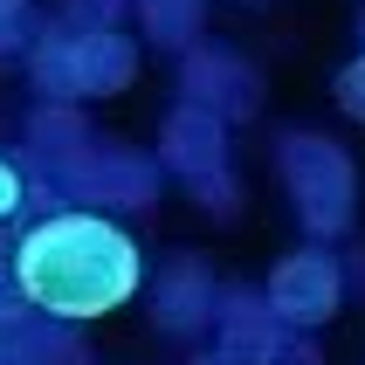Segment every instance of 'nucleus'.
I'll return each mask as SVG.
<instances>
[{
	"mask_svg": "<svg viewBox=\"0 0 365 365\" xmlns=\"http://www.w3.org/2000/svg\"><path fill=\"white\" fill-rule=\"evenodd\" d=\"M186 193H193L214 221H235V214H242V180H235V165H207V173H193Z\"/></svg>",
	"mask_w": 365,
	"mask_h": 365,
	"instance_id": "12",
	"label": "nucleus"
},
{
	"mask_svg": "<svg viewBox=\"0 0 365 365\" xmlns=\"http://www.w3.org/2000/svg\"><path fill=\"white\" fill-rule=\"evenodd\" d=\"M124 14H131V0H69L62 28H118Z\"/></svg>",
	"mask_w": 365,
	"mask_h": 365,
	"instance_id": "13",
	"label": "nucleus"
},
{
	"mask_svg": "<svg viewBox=\"0 0 365 365\" xmlns=\"http://www.w3.org/2000/svg\"><path fill=\"white\" fill-rule=\"evenodd\" d=\"M276 180H283L297 221H304L310 242H338L351 221H359V173H351V152L324 131H283L276 138Z\"/></svg>",
	"mask_w": 365,
	"mask_h": 365,
	"instance_id": "2",
	"label": "nucleus"
},
{
	"mask_svg": "<svg viewBox=\"0 0 365 365\" xmlns=\"http://www.w3.org/2000/svg\"><path fill=\"white\" fill-rule=\"evenodd\" d=\"M62 62H69V97H118L138 76V41L124 28H62Z\"/></svg>",
	"mask_w": 365,
	"mask_h": 365,
	"instance_id": "7",
	"label": "nucleus"
},
{
	"mask_svg": "<svg viewBox=\"0 0 365 365\" xmlns=\"http://www.w3.org/2000/svg\"><path fill=\"white\" fill-rule=\"evenodd\" d=\"M242 7H269V0H242Z\"/></svg>",
	"mask_w": 365,
	"mask_h": 365,
	"instance_id": "18",
	"label": "nucleus"
},
{
	"mask_svg": "<svg viewBox=\"0 0 365 365\" xmlns=\"http://www.w3.org/2000/svg\"><path fill=\"white\" fill-rule=\"evenodd\" d=\"M145 304H152V324L165 331V338H180V345H193L200 331H214V304H221V276L200 262V255H173V262L152 276V289H145Z\"/></svg>",
	"mask_w": 365,
	"mask_h": 365,
	"instance_id": "6",
	"label": "nucleus"
},
{
	"mask_svg": "<svg viewBox=\"0 0 365 365\" xmlns=\"http://www.w3.org/2000/svg\"><path fill=\"white\" fill-rule=\"evenodd\" d=\"M180 97L214 110L221 124H242V118L262 110V69H255L242 48L193 41V48H180Z\"/></svg>",
	"mask_w": 365,
	"mask_h": 365,
	"instance_id": "4",
	"label": "nucleus"
},
{
	"mask_svg": "<svg viewBox=\"0 0 365 365\" xmlns=\"http://www.w3.org/2000/svg\"><path fill=\"white\" fill-rule=\"evenodd\" d=\"M62 180L83 193V207H124V214H138V207L159 200V159H145V152H131V145H97L90 138V152H83Z\"/></svg>",
	"mask_w": 365,
	"mask_h": 365,
	"instance_id": "5",
	"label": "nucleus"
},
{
	"mask_svg": "<svg viewBox=\"0 0 365 365\" xmlns=\"http://www.w3.org/2000/svg\"><path fill=\"white\" fill-rule=\"evenodd\" d=\"M7 283L28 310L56 324H90L110 317L145 289V255L118 221H103L97 207H56L35 227H21Z\"/></svg>",
	"mask_w": 365,
	"mask_h": 365,
	"instance_id": "1",
	"label": "nucleus"
},
{
	"mask_svg": "<svg viewBox=\"0 0 365 365\" xmlns=\"http://www.w3.org/2000/svg\"><path fill=\"white\" fill-rule=\"evenodd\" d=\"M269 365H324V351L310 345L304 331H289V338H283V351H276V359H269Z\"/></svg>",
	"mask_w": 365,
	"mask_h": 365,
	"instance_id": "16",
	"label": "nucleus"
},
{
	"mask_svg": "<svg viewBox=\"0 0 365 365\" xmlns=\"http://www.w3.org/2000/svg\"><path fill=\"white\" fill-rule=\"evenodd\" d=\"M193 365H235V359H227V351H214V345H207V351H200V359H193Z\"/></svg>",
	"mask_w": 365,
	"mask_h": 365,
	"instance_id": "17",
	"label": "nucleus"
},
{
	"mask_svg": "<svg viewBox=\"0 0 365 365\" xmlns=\"http://www.w3.org/2000/svg\"><path fill=\"white\" fill-rule=\"evenodd\" d=\"M159 173H180V180H193V173H207V165H227V124L214 118V110H200V103H173L159 124Z\"/></svg>",
	"mask_w": 365,
	"mask_h": 365,
	"instance_id": "9",
	"label": "nucleus"
},
{
	"mask_svg": "<svg viewBox=\"0 0 365 365\" xmlns=\"http://www.w3.org/2000/svg\"><path fill=\"white\" fill-rule=\"evenodd\" d=\"M359 35H365V21H359Z\"/></svg>",
	"mask_w": 365,
	"mask_h": 365,
	"instance_id": "19",
	"label": "nucleus"
},
{
	"mask_svg": "<svg viewBox=\"0 0 365 365\" xmlns=\"http://www.w3.org/2000/svg\"><path fill=\"white\" fill-rule=\"evenodd\" d=\"M131 14L145 21V41L152 48H193L200 41V21H207V0H131Z\"/></svg>",
	"mask_w": 365,
	"mask_h": 365,
	"instance_id": "10",
	"label": "nucleus"
},
{
	"mask_svg": "<svg viewBox=\"0 0 365 365\" xmlns=\"http://www.w3.org/2000/svg\"><path fill=\"white\" fill-rule=\"evenodd\" d=\"M331 97H338V110H345V118L365 124V48L338 69V76H331Z\"/></svg>",
	"mask_w": 365,
	"mask_h": 365,
	"instance_id": "14",
	"label": "nucleus"
},
{
	"mask_svg": "<svg viewBox=\"0 0 365 365\" xmlns=\"http://www.w3.org/2000/svg\"><path fill=\"white\" fill-rule=\"evenodd\" d=\"M21 200H28V180H21L14 165L0 159V221H14V214H21Z\"/></svg>",
	"mask_w": 365,
	"mask_h": 365,
	"instance_id": "15",
	"label": "nucleus"
},
{
	"mask_svg": "<svg viewBox=\"0 0 365 365\" xmlns=\"http://www.w3.org/2000/svg\"><path fill=\"white\" fill-rule=\"evenodd\" d=\"M289 324L269 310L262 289H221V304H214V351H227L235 365H269L283 351Z\"/></svg>",
	"mask_w": 365,
	"mask_h": 365,
	"instance_id": "8",
	"label": "nucleus"
},
{
	"mask_svg": "<svg viewBox=\"0 0 365 365\" xmlns=\"http://www.w3.org/2000/svg\"><path fill=\"white\" fill-rule=\"evenodd\" d=\"M262 297H269V310H276L289 331H317L345 304V262H338L324 242H304V248H289L283 262L269 269Z\"/></svg>",
	"mask_w": 365,
	"mask_h": 365,
	"instance_id": "3",
	"label": "nucleus"
},
{
	"mask_svg": "<svg viewBox=\"0 0 365 365\" xmlns=\"http://www.w3.org/2000/svg\"><path fill=\"white\" fill-rule=\"evenodd\" d=\"M35 152H41V165H56V173H69V165L90 152V124L69 110V103H48L35 118Z\"/></svg>",
	"mask_w": 365,
	"mask_h": 365,
	"instance_id": "11",
	"label": "nucleus"
}]
</instances>
